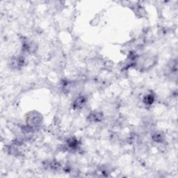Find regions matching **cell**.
Instances as JSON below:
<instances>
[{
  "label": "cell",
  "mask_w": 178,
  "mask_h": 178,
  "mask_svg": "<svg viewBox=\"0 0 178 178\" xmlns=\"http://www.w3.org/2000/svg\"><path fill=\"white\" fill-rule=\"evenodd\" d=\"M11 66L13 68L15 69H20L24 66V59L22 56H17V57H13L10 61Z\"/></svg>",
  "instance_id": "obj_1"
},
{
  "label": "cell",
  "mask_w": 178,
  "mask_h": 178,
  "mask_svg": "<svg viewBox=\"0 0 178 178\" xmlns=\"http://www.w3.org/2000/svg\"><path fill=\"white\" fill-rule=\"evenodd\" d=\"M152 140L157 142V143H161L164 141V135L161 132H155L152 136Z\"/></svg>",
  "instance_id": "obj_6"
},
{
  "label": "cell",
  "mask_w": 178,
  "mask_h": 178,
  "mask_svg": "<svg viewBox=\"0 0 178 178\" xmlns=\"http://www.w3.org/2000/svg\"><path fill=\"white\" fill-rule=\"evenodd\" d=\"M67 146L71 149H76L78 147V141L75 138H70L67 141Z\"/></svg>",
  "instance_id": "obj_5"
},
{
  "label": "cell",
  "mask_w": 178,
  "mask_h": 178,
  "mask_svg": "<svg viewBox=\"0 0 178 178\" xmlns=\"http://www.w3.org/2000/svg\"><path fill=\"white\" fill-rule=\"evenodd\" d=\"M103 118V115L102 113L94 111L91 113L88 116V120L91 123H99L102 121Z\"/></svg>",
  "instance_id": "obj_2"
},
{
  "label": "cell",
  "mask_w": 178,
  "mask_h": 178,
  "mask_svg": "<svg viewBox=\"0 0 178 178\" xmlns=\"http://www.w3.org/2000/svg\"><path fill=\"white\" fill-rule=\"evenodd\" d=\"M155 101V95L152 93H149L144 97L143 102L146 105H151Z\"/></svg>",
  "instance_id": "obj_4"
},
{
  "label": "cell",
  "mask_w": 178,
  "mask_h": 178,
  "mask_svg": "<svg viewBox=\"0 0 178 178\" xmlns=\"http://www.w3.org/2000/svg\"><path fill=\"white\" fill-rule=\"evenodd\" d=\"M86 102V99L84 96H79L73 102V106L75 109H80V108L83 107Z\"/></svg>",
  "instance_id": "obj_3"
}]
</instances>
